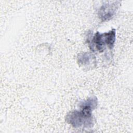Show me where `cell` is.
<instances>
[{"label":"cell","mask_w":133,"mask_h":133,"mask_svg":"<svg viewBox=\"0 0 133 133\" xmlns=\"http://www.w3.org/2000/svg\"><path fill=\"white\" fill-rule=\"evenodd\" d=\"M117 8L118 4L116 2L113 3L103 4L99 10V18L103 21L110 20L115 15Z\"/></svg>","instance_id":"obj_2"},{"label":"cell","mask_w":133,"mask_h":133,"mask_svg":"<svg viewBox=\"0 0 133 133\" xmlns=\"http://www.w3.org/2000/svg\"><path fill=\"white\" fill-rule=\"evenodd\" d=\"M105 45L108 46L107 33L96 32L91 39V49L102 52L105 49Z\"/></svg>","instance_id":"obj_3"},{"label":"cell","mask_w":133,"mask_h":133,"mask_svg":"<svg viewBox=\"0 0 133 133\" xmlns=\"http://www.w3.org/2000/svg\"><path fill=\"white\" fill-rule=\"evenodd\" d=\"M95 57L88 52H84L80 54L77 57V62L78 64L82 66H89L96 62Z\"/></svg>","instance_id":"obj_4"},{"label":"cell","mask_w":133,"mask_h":133,"mask_svg":"<svg viewBox=\"0 0 133 133\" xmlns=\"http://www.w3.org/2000/svg\"><path fill=\"white\" fill-rule=\"evenodd\" d=\"M98 104L96 97H90L87 100L82 101L79 107L80 110H75L69 113L66 117V122L74 128H89L94 124L92 111Z\"/></svg>","instance_id":"obj_1"}]
</instances>
